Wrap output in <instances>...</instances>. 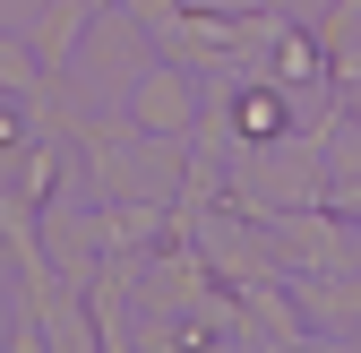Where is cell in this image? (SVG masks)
<instances>
[{
	"label": "cell",
	"mask_w": 361,
	"mask_h": 353,
	"mask_svg": "<svg viewBox=\"0 0 361 353\" xmlns=\"http://www.w3.org/2000/svg\"><path fill=\"white\" fill-rule=\"evenodd\" d=\"M241 129H250V138H276V129H284V104L276 95H250L241 104Z\"/></svg>",
	"instance_id": "cell-1"
}]
</instances>
